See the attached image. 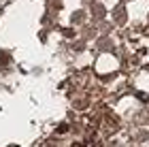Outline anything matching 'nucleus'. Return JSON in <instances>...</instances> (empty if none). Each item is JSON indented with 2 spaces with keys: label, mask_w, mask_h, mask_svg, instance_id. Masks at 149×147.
<instances>
[{
  "label": "nucleus",
  "mask_w": 149,
  "mask_h": 147,
  "mask_svg": "<svg viewBox=\"0 0 149 147\" xmlns=\"http://www.w3.org/2000/svg\"><path fill=\"white\" fill-rule=\"evenodd\" d=\"M6 62H9V56L4 51H0V64H6Z\"/></svg>",
  "instance_id": "nucleus-1"
}]
</instances>
